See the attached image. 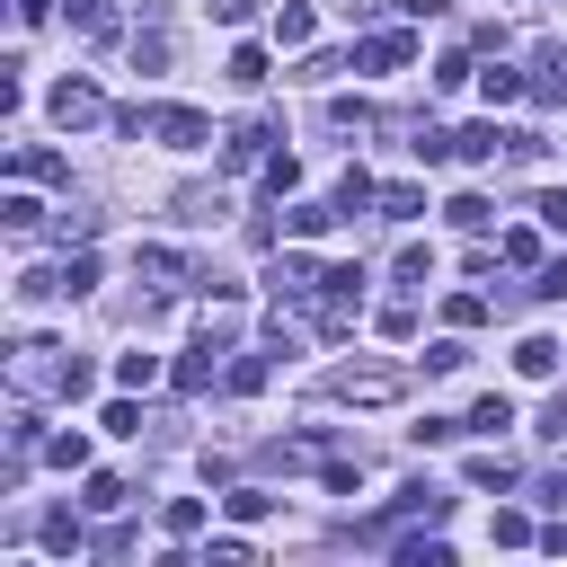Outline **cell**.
I'll use <instances>...</instances> for the list:
<instances>
[{
  "label": "cell",
  "instance_id": "obj_1",
  "mask_svg": "<svg viewBox=\"0 0 567 567\" xmlns=\"http://www.w3.org/2000/svg\"><path fill=\"white\" fill-rule=\"evenodd\" d=\"M417 62V36L408 27H373L364 45H354V71H408Z\"/></svg>",
  "mask_w": 567,
  "mask_h": 567
},
{
  "label": "cell",
  "instance_id": "obj_2",
  "mask_svg": "<svg viewBox=\"0 0 567 567\" xmlns=\"http://www.w3.org/2000/svg\"><path fill=\"white\" fill-rule=\"evenodd\" d=\"M45 107H53V124H62V133H81V124H98V116H107V98H98L89 81H62Z\"/></svg>",
  "mask_w": 567,
  "mask_h": 567
},
{
  "label": "cell",
  "instance_id": "obj_3",
  "mask_svg": "<svg viewBox=\"0 0 567 567\" xmlns=\"http://www.w3.org/2000/svg\"><path fill=\"white\" fill-rule=\"evenodd\" d=\"M328 399H354V408H390V399H399V373H328Z\"/></svg>",
  "mask_w": 567,
  "mask_h": 567
},
{
  "label": "cell",
  "instance_id": "obj_4",
  "mask_svg": "<svg viewBox=\"0 0 567 567\" xmlns=\"http://www.w3.org/2000/svg\"><path fill=\"white\" fill-rule=\"evenodd\" d=\"M152 133L169 142V152H204V142H213V124H204L195 107H160V116H152Z\"/></svg>",
  "mask_w": 567,
  "mask_h": 567
},
{
  "label": "cell",
  "instance_id": "obj_5",
  "mask_svg": "<svg viewBox=\"0 0 567 567\" xmlns=\"http://www.w3.org/2000/svg\"><path fill=\"white\" fill-rule=\"evenodd\" d=\"M461 142V160L470 169H487V160H515V133H496V124H470V133H453Z\"/></svg>",
  "mask_w": 567,
  "mask_h": 567
},
{
  "label": "cell",
  "instance_id": "obj_6",
  "mask_svg": "<svg viewBox=\"0 0 567 567\" xmlns=\"http://www.w3.org/2000/svg\"><path fill=\"white\" fill-rule=\"evenodd\" d=\"M213 354H222V337H195V346H186V364H178V390H186V399H195V390H213V373H222Z\"/></svg>",
  "mask_w": 567,
  "mask_h": 567
},
{
  "label": "cell",
  "instance_id": "obj_7",
  "mask_svg": "<svg viewBox=\"0 0 567 567\" xmlns=\"http://www.w3.org/2000/svg\"><path fill=\"white\" fill-rule=\"evenodd\" d=\"M266 142H275V124H266V116H249V124H240V133L222 142V160H231V169H249V160L266 152Z\"/></svg>",
  "mask_w": 567,
  "mask_h": 567
},
{
  "label": "cell",
  "instance_id": "obj_8",
  "mask_svg": "<svg viewBox=\"0 0 567 567\" xmlns=\"http://www.w3.org/2000/svg\"><path fill=\"white\" fill-rule=\"evenodd\" d=\"M558 354H567V346H550V337H523V346H515V373H523V382H550V373H558Z\"/></svg>",
  "mask_w": 567,
  "mask_h": 567
},
{
  "label": "cell",
  "instance_id": "obj_9",
  "mask_svg": "<svg viewBox=\"0 0 567 567\" xmlns=\"http://www.w3.org/2000/svg\"><path fill=\"white\" fill-rule=\"evenodd\" d=\"M532 98H541V107H567V45H550V53H541V81H532Z\"/></svg>",
  "mask_w": 567,
  "mask_h": 567
},
{
  "label": "cell",
  "instance_id": "obj_10",
  "mask_svg": "<svg viewBox=\"0 0 567 567\" xmlns=\"http://www.w3.org/2000/svg\"><path fill=\"white\" fill-rule=\"evenodd\" d=\"M479 98H487V107H515V98H532V81H523V71H506V62H496V71H479Z\"/></svg>",
  "mask_w": 567,
  "mask_h": 567
},
{
  "label": "cell",
  "instance_id": "obj_11",
  "mask_svg": "<svg viewBox=\"0 0 567 567\" xmlns=\"http://www.w3.org/2000/svg\"><path fill=\"white\" fill-rule=\"evenodd\" d=\"M124 496H133V487H124L116 470H89V487H81V506H89V515H116Z\"/></svg>",
  "mask_w": 567,
  "mask_h": 567
},
{
  "label": "cell",
  "instance_id": "obj_12",
  "mask_svg": "<svg viewBox=\"0 0 567 567\" xmlns=\"http://www.w3.org/2000/svg\"><path fill=\"white\" fill-rule=\"evenodd\" d=\"M328 222H346L337 204H293V213H284V231H293V240H319Z\"/></svg>",
  "mask_w": 567,
  "mask_h": 567
},
{
  "label": "cell",
  "instance_id": "obj_13",
  "mask_svg": "<svg viewBox=\"0 0 567 567\" xmlns=\"http://www.w3.org/2000/svg\"><path fill=\"white\" fill-rule=\"evenodd\" d=\"M364 204H382V186H373L364 169H346V178H337V213L354 222V213H364Z\"/></svg>",
  "mask_w": 567,
  "mask_h": 567
},
{
  "label": "cell",
  "instance_id": "obj_14",
  "mask_svg": "<svg viewBox=\"0 0 567 567\" xmlns=\"http://www.w3.org/2000/svg\"><path fill=\"white\" fill-rule=\"evenodd\" d=\"M266 71H275L266 45H240V53H231V81H240V89H266Z\"/></svg>",
  "mask_w": 567,
  "mask_h": 567
},
{
  "label": "cell",
  "instance_id": "obj_15",
  "mask_svg": "<svg viewBox=\"0 0 567 567\" xmlns=\"http://www.w3.org/2000/svg\"><path fill=\"white\" fill-rule=\"evenodd\" d=\"M222 390H240V399H257V390H266V354H240V364L222 373Z\"/></svg>",
  "mask_w": 567,
  "mask_h": 567
},
{
  "label": "cell",
  "instance_id": "obj_16",
  "mask_svg": "<svg viewBox=\"0 0 567 567\" xmlns=\"http://www.w3.org/2000/svg\"><path fill=\"white\" fill-rule=\"evenodd\" d=\"M160 532H169V541H195V532H204V506H195V496H178V506L160 515Z\"/></svg>",
  "mask_w": 567,
  "mask_h": 567
},
{
  "label": "cell",
  "instance_id": "obj_17",
  "mask_svg": "<svg viewBox=\"0 0 567 567\" xmlns=\"http://www.w3.org/2000/svg\"><path fill=\"white\" fill-rule=\"evenodd\" d=\"M444 213H453V231H487V222H496V213H487V195H453Z\"/></svg>",
  "mask_w": 567,
  "mask_h": 567
},
{
  "label": "cell",
  "instance_id": "obj_18",
  "mask_svg": "<svg viewBox=\"0 0 567 567\" xmlns=\"http://www.w3.org/2000/svg\"><path fill=\"white\" fill-rule=\"evenodd\" d=\"M417 213H425L417 186H382V222H417Z\"/></svg>",
  "mask_w": 567,
  "mask_h": 567
},
{
  "label": "cell",
  "instance_id": "obj_19",
  "mask_svg": "<svg viewBox=\"0 0 567 567\" xmlns=\"http://www.w3.org/2000/svg\"><path fill=\"white\" fill-rule=\"evenodd\" d=\"M399 567H453V550H444V541H425V532H417V541H399Z\"/></svg>",
  "mask_w": 567,
  "mask_h": 567
},
{
  "label": "cell",
  "instance_id": "obj_20",
  "mask_svg": "<svg viewBox=\"0 0 567 567\" xmlns=\"http://www.w3.org/2000/svg\"><path fill=\"white\" fill-rule=\"evenodd\" d=\"M116 382H124V390H152L160 364H152V354H116Z\"/></svg>",
  "mask_w": 567,
  "mask_h": 567
},
{
  "label": "cell",
  "instance_id": "obj_21",
  "mask_svg": "<svg viewBox=\"0 0 567 567\" xmlns=\"http://www.w3.org/2000/svg\"><path fill=\"white\" fill-rule=\"evenodd\" d=\"M470 425H479V435H506V425H515V399H479Z\"/></svg>",
  "mask_w": 567,
  "mask_h": 567
},
{
  "label": "cell",
  "instance_id": "obj_22",
  "mask_svg": "<svg viewBox=\"0 0 567 567\" xmlns=\"http://www.w3.org/2000/svg\"><path fill=\"white\" fill-rule=\"evenodd\" d=\"M275 45H293V53L311 45V10H302V0H293V10H284V19H275Z\"/></svg>",
  "mask_w": 567,
  "mask_h": 567
},
{
  "label": "cell",
  "instance_id": "obj_23",
  "mask_svg": "<svg viewBox=\"0 0 567 567\" xmlns=\"http://www.w3.org/2000/svg\"><path fill=\"white\" fill-rule=\"evenodd\" d=\"M231 515H240V523H266L275 496H266V487H231Z\"/></svg>",
  "mask_w": 567,
  "mask_h": 567
},
{
  "label": "cell",
  "instance_id": "obj_24",
  "mask_svg": "<svg viewBox=\"0 0 567 567\" xmlns=\"http://www.w3.org/2000/svg\"><path fill=\"white\" fill-rule=\"evenodd\" d=\"M89 532H81V515H45V550H81Z\"/></svg>",
  "mask_w": 567,
  "mask_h": 567
},
{
  "label": "cell",
  "instance_id": "obj_25",
  "mask_svg": "<svg viewBox=\"0 0 567 567\" xmlns=\"http://www.w3.org/2000/svg\"><path fill=\"white\" fill-rule=\"evenodd\" d=\"M133 266H142V275H152V284H178V275H186V266H178V249H142Z\"/></svg>",
  "mask_w": 567,
  "mask_h": 567
},
{
  "label": "cell",
  "instance_id": "obj_26",
  "mask_svg": "<svg viewBox=\"0 0 567 567\" xmlns=\"http://www.w3.org/2000/svg\"><path fill=\"white\" fill-rule=\"evenodd\" d=\"M89 284H98V257L81 249V257H71V266H62V293H71V302H81V293H89Z\"/></svg>",
  "mask_w": 567,
  "mask_h": 567
},
{
  "label": "cell",
  "instance_id": "obj_27",
  "mask_svg": "<svg viewBox=\"0 0 567 567\" xmlns=\"http://www.w3.org/2000/svg\"><path fill=\"white\" fill-rule=\"evenodd\" d=\"M266 186H275V195H293V186H302V160H293V152H275V160H266Z\"/></svg>",
  "mask_w": 567,
  "mask_h": 567
},
{
  "label": "cell",
  "instance_id": "obj_28",
  "mask_svg": "<svg viewBox=\"0 0 567 567\" xmlns=\"http://www.w3.org/2000/svg\"><path fill=\"white\" fill-rule=\"evenodd\" d=\"M444 319H453V328H479V319H487V302H479V293H453V302H444Z\"/></svg>",
  "mask_w": 567,
  "mask_h": 567
},
{
  "label": "cell",
  "instance_id": "obj_29",
  "mask_svg": "<svg viewBox=\"0 0 567 567\" xmlns=\"http://www.w3.org/2000/svg\"><path fill=\"white\" fill-rule=\"evenodd\" d=\"M36 213H45L36 195H10V204H0V222H10V231H36Z\"/></svg>",
  "mask_w": 567,
  "mask_h": 567
},
{
  "label": "cell",
  "instance_id": "obj_30",
  "mask_svg": "<svg viewBox=\"0 0 567 567\" xmlns=\"http://www.w3.org/2000/svg\"><path fill=\"white\" fill-rule=\"evenodd\" d=\"M98 425H107V435H142V408H133V399H116V408H107Z\"/></svg>",
  "mask_w": 567,
  "mask_h": 567
},
{
  "label": "cell",
  "instance_id": "obj_31",
  "mask_svg": "<svg viewBox=\"0 0 567 567\" xmlns=\"http://www.w3.org/2000/svg\"><path fill=\"white\" fill-rule=\"evenodd\" d=\"M45 461H62V470H81V461H89V444H81V435H53V444H45Z\"/></svg>",
  "mask_w": 567,
  "mask_h": 567
},
{
  "label": "cell",
  "instance_id": "obj_32",
  "mask_svg": "<svg viewBox=\"0 0 567 567\" xmlns=\"http://www.w3.org/2000/svg\"><path fill=\"white\" fill-rule=\"evenodd\" d=\"M470 479H479V487H506V479H515V461H496V453H479V461H470Z\"/></svg>",
  "mask_w": 567,
  "mask_h": 567
},
{
  "label": "cell",
  "instance_id": "obj_33",
  "mask_svg": "<svg viewBox=\"0 0 567 567\" xmlns=\"http://www.w3.org/2000/svg\"><path fill=\"white\" fill-rule=\"evenodd\" d=\"M506 266H541V240L532 231H506Z\"/></svg>",
  "mask_w": 567,
  "mask_h": 567
},
{
  "label": "cell",
  "instance_id": "obj_34",
  "mask_svg": "<svg viewBox=\"0 0 567 567\" xmlns=\"http://www.w3.org/2000/svg\"><path fill=\"white\" fill-rule=\"evenodd\" d=\"M532 213H541V222H550V231H567V186H550V195H541Z\"/></svg>",
  "mask_w": 567,
  "mask_h": 567
},
{
  "label": "cell",
  "instance_id": "obj_35",
  "mask_svg": "<svg viewBox=\"0 0 567 567\" xmlns=\"http://www.w3.org/2000/svg\"><path fill=\"white\" fill-rule=\"evenodd\" d=\"M541 435H567V399H550V408H541Z\"/></svg>",
  "mask_w": 567,
  "mask_h": 567
},
{
  "label": "cell",
  "instance_id": "obj_36",
  "mask_svg": "<svg viewBox=\"0 0 567 567\" xmlns=\"http://www.w3.org/2000/svg\"><path fill=\"white\" fill-rule=\"evenodd\" d=\"M541 293H550V302H567V266H550V275H541Z\"/></svg>",
  "mask_w": 567,
  "mask_h": 567
},
{
  "label": "cell",
  "instance_id": "obj_37",
  "mask_svg": "<svg viewBox=\"0 0 567 567\" xmlns=\"http://www.w3.org/2000/svg\"><path fill=\"white\" fill-rule=\"evenodd\" d=\"M453 10V0H408V19H444Z\"/></svg>",
  "mask_w": 567,
  "mask_h": 567
},
{
  "label": "cell",
  "instance_id": "obj_38",
  "mask_svg": "<svg viewBox=\"0 0 567 567\" xmlns=\"http://www.w3.org/2000/svg\"><path fill=\"white\" fill-rule=\"evenodd\" d=\"M45 10H53V0H19V19H27V27H36V19H45Z\"/></svg>",
  "mask_w": 567,
  "mask_h": 567
},
{
  "label": "cell",
  "instance_id": "obj_39",
  "mask_svg": "<svg viewBox=\"0 0 567 567\" xmlns=\"http://www.w3.org/2000/svg\"><path fill=\"white\" fill-rule=\"evenodd\" d=\"M550 550H567V523H558V532H550Z\"/></svg>",
  "mask_w": 567,
  "mask_h": 567
}]
</instances>
